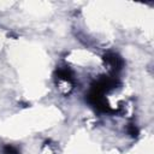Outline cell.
<instances>
[{"label": "cell", "mask_w": 154, "mask_h": 154, "mask_svg": "<svg viewBox=\"0 0 154 154\" xmlns=\"http://www.w3.org/2000/svg\"><path fill=\"white\" fill-rule=\"evenodd\" d=\"M118 83L119 82L116 77H101L91 85V90L103 94L105 91H109V90L114 89L118 85Z\"/></svg>", "instance_id": "obj_1"}, {"label": "cell", "mask_w": 154, "mask_h": 154, "mask_svg": "<svg viewBox=\"0 0 154 154\" xmlns=\"http://www.w3.org/2000/svg\"><path fill=\"white\" fill-rule=\"evenodd\" d=\"M2 154H19V150L11 144H6L2 148Z\"/></svg>", "instance_id": "obj_6"}, {"label": "cell", "mask_w": 154, "mask_h": 154, "mask_svg": "<svg viewBox=\"0 0 154 154\" xmlns=\"http://www.w3.org/2000/svg\"><path fill=\"white\" fill-rule=\"evenodd\" d=\"M87 100H88V102L91 105V106H94L97 111H100V112H112V109L109 108V106H108V103L106 102V100H105V97L102 96V94H100V93H97V91H94V90H90V93L88 94V96H87Z\"/></svg>", "instance_id": "obj_2"}, {"label": "cell", "mask_w": 154, "mask_h": 154, "mask_svg": "<svg viewBox=\"0 0 154 154\" xmlns=\"http://www.w3.org/2000/svg\"><path fill=\"white\" fill-rule=\"evenodd\" d=\"M103 60H105L106 64H108V66L113 71H119L124 65V60L120 58V55H118L116 53H112V52L106 53L103 55Z\"/></svg>", "instance_id": "obj_3"}, {"label": "cell", "mask_w": 154, "mask_h": 154, "mask_svg": "<svg viewBox=\"0 0 154 154\" xmlns=\"http://www.w3.org/2000/svg\"><path fill=\"white\" fill-rule=\"evenodd\" d=\"M58 73V77L60 79H64L66 82H70V83H73V77H72V72L69 70V69H59L57 71Z\"/></svg>", "instance_id": "obj_4"}, {"label": "cell", "mask_w": 154, "mask_h": 154, "mask_svg": "<svg viewBox=\"0 0 154 154\" xmlns=\"http://www.w3.org/2000/svg\"><path fill=\"white\" fill-rule=\"evenodd\" d=\"M126 131H128V134L131 136V137H137L138 136V128L135 125V124H132V123H130V124H128V126H126Z\"/></svg>", "instance_id": "obj_5"}]
</instances>
